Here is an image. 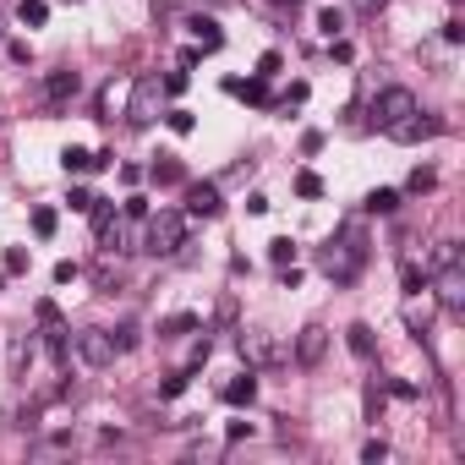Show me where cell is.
I'll use <instances>...</instances> for the list:
<instances>
[{
  "label": "cell",
  "mask_w": 465,
  "mask_h": 465,
  "mask_svg": "<svg viewBox=\"0 0 465 465\" xmlns=\"http://www.w3.org/2000/svg\"><path fill=\"white\" fill-rule=\"evenodd\" d=\"M186 378H192V372H175V378H170V383H164V389H159V394H164V400H175V394H181V389H186Z\"/></svg>",
  "instance_id": "cell-29"
},
{
  "label": "cell",
  "mask_w": 465,
  "mask_h": 465,
  "mask_svg": "<svg viewBox=\"0 0 465 465\" xmlns=\"http://www.w3.org/2000/svg\"><path fill=\"white\" fill-rule=\"evenodd\" d=\"M411 110H416L411 88H383V94H378V104H372V115H378V126H383V132H389L394 121H405Z\"/></svg>",
  "instance_id": "cell-3"
},
{
  "label": "cell",
  "mask_w": 465,
  "mask_h": 465,
  "mask_svg": "<svg viewBox=\"0 0 465 465\" xmlns=\"http://www.w3.org/2000/svg\"><path fill=\"white\" fill-rule=\"evenodd\" d=\"M269 247H274V263H291V258H296V242H285V236L269 242Z\"/></svg>",
  "instance_id": "cell-26"
},
{
  "label": "cell",
  "mask_w": 465,
  "mask_h": 465,
  "mask_svg": "<svg viewBox=\"0 0 465 465\" xmlns=\"http://www.w3.org/2000/svg\"><path fill=\"white\" fill-rule=\"evenodd\" d=\"M153 99H159V83L143 77L137 83V99H132V121H153Z\"/></svg>",
  "instance_id": "cell-9"
},
{
  "label": "cell",
  "mask_w": 465,
  "mask_h": 465,
  "mask_svg": "<svg viewBox=\"0 0 465 465\" xmlns=\"http://www.w3.org/2000/svg\"><path fill=\"white\" fill-rule=\"evenodd\" d=\"M383 6H389V0H356V12H367V17H378Z\"/></svg>",
  "instance_id": "cell-31"
},
{
  "label": "cell",
  "mask_w": 465,
  "mask_h": 465,
  "mask_svg": "<svg viewBox=\"0 0 465 465\" xmlns=\"http://www.w3.org/2000/svg\"><path fill=\"white\" fill-rule=\"evenodd\" d=\"M110 340H115V351H132V345H137V323H121Z\"/></svg>",
  "instance_id": "cell-21"
},
{
  "label": "cell",
  "mask_w": 465,
  "mask_h": 465,
  "mask_svg": "<svg viewBox=\"0 0 465 465\" xmlns=\"http://www.w3.org/2000/svg\"><path fill=\"white\" fill-rule=\"evenodd\" d=\"M72 94H77V72H50V77H45V99H50V104H61V99H72Z\"/></svg>",
  "instance_id": "cell-8"
},
{
  "label": "cell",
  "mask_w": 465,
  "mask_h": 465,
  "mask_svg": "<svg viewBox=\"0 0 465 465\" xmlns=\"http://www.w3.org/2000/svg\"><path fill=\"white\" fill-rule=\"evenodd\" d=\"M192 126H197V121H192V115H186V110H170V132H181V137H186V132H192Z\"/></svg>",
  "instance_id": "cell-25"
},
{
  "label": "cell",
  "mask_w": 465,
  "mask_h": 465,
  "mask_svg": "<svg viewBox=\"0 0 465 465\" xmlns=\"http://www.w3.org/2000/svg\"><path fill=\"white\" fill-rule=\"evenodd\" d=\"M367 208H372V213H394V208H400V192H389V186H378V192L367 197Z\"/></svg>",
  "instance_id": "cell-16"
},
{
  "label": "cell",
  "mask_w": 465,
  "mask_h": 465,
  "mask_svg": "<svg viewBox=\"0 0 465 465\" xmlns=\"http://www.w3.org/2000/svg\"><path fill=\"white\" fill-rule=\"evenodd\" d=\"M192 323H197V318H192V312H175V318H170V323H164V334H186V329H192Z\"/></svg>",
  "instance_id": "cell-28"
},
{
  "label": "cell",
  "mask_w": 465,
  "mask_h": 465,
  "mask_svg": "<svg viewBox=\"0 0 465 465\" xmlns=\"http://www.w3.org/2000/svg\"><path fill=\"white\" fill-rule=\"evenodd\" d=\"M181 242H186V219L164 208V213H153V224H148V247H143V252H159V258H164V252H175Z\"/></svg>",
  "instance_id": "cell-1"
},
{
  "label": "cell",
  "mask_w": 465,
  "mask_h": 465,
  "mask_svg": "<svg viewBox=\"0 0 465 465\" xmlns=\"http://www.w3.org/2000/svg\"><path fill=\"white\" fill-rule=\"evenodd\" d=\"M17 23L23 28H45L50 23V0H17Z\"/></svg>",
  "instance_id": "cell-11"
},
{
  "label": "cell",
  "mask_w": 465,
  "mask_h": 465,
  "mask_svg": "<svg viewBox=\"0 0 465 465\" xmlns=\"http://www.w3.org/2000/svg\"><path fill=\"white\" fill-rule=\"evenodd\" d=\"M252 394H258V378H252V372H242L236 383H224V400H230V405H247Z\"/></svg>",
  "instance_id": "cell-12"
},
{
  "label": "cell",
  "mask_w": 465,
  "mask_h": 465,
  "mask_svg": "<svg viewBox=\"0 0 465 465\" xmlns=\"http://www.w3.org/2000/svg\"><path fill=\"white\" fill-rule=\"evenodd\" d=\"M34 236H55V213H50V208L34 213Z\"/></svg>",
  "instance_id": "cell-22"
},
{
  "label": "cell",
  "mask_w": 465,
  "mask_h": 465,
  "mask_svg": "<svg viewBox=\"0 0 465 465\" xmlns=\"http://www.w3.org/2000/svg\"><path fill=\"white\" fill-rule=\"evenodd\" d=\"M242 351H252V361H274V356H280L269 334H242Z\"/></svg>",
  "instance_id": "cell-13"
},
{
  "label": "cell",
  "mask_w": 465,
  "mask_h": 465,
  "mask_svg": "<svg viewBox=\"0 0 465 465\" xmlns=\"http://www.w3.org/2000/svg\"><path fill=\"white\" fill-rule=\"evenodd\" d=\"M361 460H367V465H383V460H389V443H378V438H372V443L361 449Z\"/></svg>",
  "instance_id": "cell-24"
},
{
  "label": "cell",
  "mask_w": 465,
  "mask_h": 465,
  "mask_svg": "<svg viewBox=\"0 0 465 465\" xmlns=\"http://www.w3.org/2000/svg\"><path fill=\"white\" fill-rule=\"evenodd\" d=\"M99 164H104L99 153H88V148H66V170H72V175H83V170H99Z\"/></svg>",
  "instance_id": "cell-14"
},
{
  "label": "cell",
  "mask_w": 465,
  "mask_h": 465,
  "mask_svg": "<svg viewBox=\"0 0 465 465\" xmlns=\"http://www.w3.org/2000/svg\"><path fill=\"white\" fill-rule=\"evenodd\" d=\"M323 351H329V329L307 323V329L296 334V361H302V367H318V361H323Z\"/></svg>",
  "instance_id": "cell-4"
},
{
  "label": "cell",
  "mask_w": 465,
  "mask_h": 465,
  "mask_svg": "<svg viewBox=\"0 0 465 465\" xmlns=\"http://www.w3.org/2000/svg\"><path fill=\"white\" fill-rule=\"evenodd\" d=\"M186 208H192V213H203V219H213V213H219V192L197 181V186L186 192Z\"/></svg>",
  "instance_id": "cell-10"
},
{
  "label": "cell",
  "mask_w": 465,
  "mask_h": 465,
  "mask_svg": "<svg viewBox=\"0 0 465 465\" xmlns=\"http://www.w3.org/2000/svg\"><path fill=\"white\" fill-rule=\"evenodd\" d=\"M72 345H77V356H83L88 367H110V361L121 356V351H115V340H110L104 329H83V334H77Z\"/></svg>",
  "instance_id": "cell-2"
},
{
  "label": "cell",
  "mask_w": 465,
  "mask_h": 465,
  "mask_svg": "<svg viewBox=\"0 0 465 465\" xmlns=\"http://www.w3.org/2000/svg\"><path fill=\"white\" fill-rule=\"evenodd\" d=\"M318 28H323L329 39H340V34H345V12H334V6H323V12H318Z\"/></svg>",
  "instance_id": "cell-15"
},
{
  "label": "cell",
  "mask_w": 465,
  "mask_h": 465,
  "mask_svg": "<svg viewBox=\"0 0 465 465\" xmlns=\"http://www.w3.org/2000/svg\"><path fill=\"white\" fill-rule=\"evenodd\" d=\"M23 269H28V252H23V247H12V252H6V274H23Z\"/></svg>",
  "instance_id": "cell-27"
},
{
  "label": "cell",
  "mask_w": 465,
  "mask_h": 465,
  "mask_svg": "<svg viewBox=\"0 0 465 465\" xmlns=\"http://www.w3.org/2000/svg\"><path fill=\"white\" fill-rule=\"evenodd\" d=\"M77 280V263H55V285H72Z\"/></svg>",
  "instance_id": "cell-30"
},
{
  "label": "cell",
  "mask_w": 465,
  "mask_h": 465,
  "mask_svg": "<svg viewBox=\"0 0 465 465\" xmlns=\"http://www.w3.org/2000/svg\"><path fill=\"white\" fill-rule=\"evenodd\" d=\"M432 263H438V269H449V263H460V252H454V242H438V252H432Z\"/></svg>",
  "instance_id": "cell-23"
},
{
  "label": "cell",
  "mask_w": 465,
  "mask_h": 465,
  "mask_svg": "<svg viewBox=\"0 0 465 465\" xmlns=\"http://www.w3.org/2000/svg\"><path fill=\"white\" fill-rule=\"evenodd\" d=\"M356 263H361V247H329V252H323V269H329L334 280H351Z\"/></svg>",
  "instance_id": "cell-6"
},
{
  "label": "cell",
  "mask_w": 465,
  "mask_h": 465,
  "mask_svg": "<svg viewBox=\"0 0 465 465\" xmlns=\"http://www.w3.org/2000/svg\"><path fill=\"white\" fill-rule=\"evenodd\" d=\"M438 302H443L449 312H460V302H465V280H460V263H449V269H443V280H438Z\"/></svg>",
  "instance_id": "cell-7"
},
{
  "label": "cell",
  "mask_w": 465,
  "mask_h": 465,
  "mask_svg": "<svg viewBox=\"0 0 465 465\" xmlns=\"http://www.w3.org/2000/svg\"><path fill=\"white\" fill-rule=\"evenodd\" d=\"M296 192H302V197H318V192H323V181H318L312 170H302V175H296Z\"/></svg>",
  "instance_id": "cell-20"
},
{
  "label": "cell",
  "mask_w": 465,
  "mask_h": 465,
  "mask_svg": "<svg viewBox=\"0 0 465 465\" xmlns=\"http://www.w3.org/2000/svg\"><path fill=\"white\" fill-rule=\"evenodd\" d=\"M192 28H197V39H203V50H219V45H224V34H219L213 23H192Z\"/></svg>",
  "instance_id": "cell-19"
},
{
  "label": "cell",
  "mask_w": 465,
  "mask_h": 465,
  "mask_svg": "<svg viewBox=\"0 0 465 465\" xmlns=\"http://www.w3.org/2000/svg\"><path fill=\"white\" fill-rule=\"evenodd\" d=\"M153 181H159V186H175V181H181V159H159V164H153Z\"/></svg>",
  "instance_id": "cell-17"
},
{
  "label": "cell",
  "mask_w": 465,
  "mask_h": 465,
  "mask_svg": "<svg viewBox=\"0 0 465 465\" xmlns=\"http://www.w3.org/2000/svg\"><path fill=\"white\" fill-rule=\"evenodd\" d=\"M389 137H394V143H421V137H438V121H427L421 110H411L405 121L389 126Z\"/></svg>",
  "instance_id": "cell-5"
},
{
  "label": "cell",
  "mask_w": 465,
  "mask_h": 465,
  "mask_svg": "<svg viewBox=\"0 0 465 465\" xmlns=\"http://www.w3.org/2000/svg\"><path fill=\"white\" fill-rule=\"evenodd\" d=\"M351 351L356 356H372V329L367 323H351Z\"/></svg>",
  "instance_id": "cell-18"
}]
</instances>
